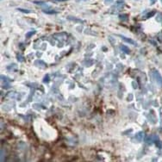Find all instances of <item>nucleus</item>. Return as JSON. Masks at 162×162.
Returning a JSON list of instances; mask_svg holds the SVG:
<instances>
[{"label": "nucleus", "instance_id": "nucleus-8", "mask_svg": "<svg viewBox=\"0 0 162 162\" xmlns=\"http://www.w3.org/2000/svg\"><path fill=\"white\" fill-rule=\"evenodd\" d=\"M150 2H151V4H152V5H153V4H155L156 0H150Z\"/></svg>", "mask_w": 162, "mask_h": 162}, {"label": "nucleus", "instance_id": "nucleus-9", "mask_svg": "<svg viewBox=\"0 0 162 162\" xmlns=\"http://www.w3.org/2000/svg\"><path fill=\"white\" fill-rule=\"evenodd\" d=\"M160 1H161V3H162V0H160Z\"/></svg>", "mask_w": 162, "mask_h": 162}, {"label": "nucleus", "instance_id": "nucleus-7", "mask_svg": "<svg viewBox=\"0 0 162 162\" xmlns=\"http://www.w3.org/2000/svg\"><path fill=\"white\" fill-rule=\"evenodd\" d=\"M105 2H106L107 4H111V3L113 2V0H105Z\"/></svg>", "mask_w": 162, "mask_h": 162}, {"label": "nucleus", "instance_id": "nucleus-2", "mask_svg": "<svg viewBox=\"0 0 162 162\" xmlns=\"http://www.w3.org/2000/svg\"><path fill=\"white\" fill-rule=\"evenodd\" d=\"M118 36H120L123 41H127L128 43H129V44H132V45H136V43L133 41V40H131V39H129V38H128V37H126V36H123V35H118Z\"/></svg>", "mask_w": 162, "mask_h": 162}, {"label": "nucleus", "instance_id": "nucleus-5", "mask_svg": "<svg viewBox=\"0 0 162 162\" xmlns=\"http://www.w3.org/2000/svg\"><path fill=\"white\" fill-rule=\"evenodd\" d=\"M18 11H22V12H24V13H30L31 11H29V10H23V9H18Z\"/></svg>", "mask_w": 162, "mask_h": 162}, {"label": "nucleus", "instance_id": "nucleus-3", "mask_svg": "<svg viewBox=\"0 0 162 162\" xmlns=\"http://www.w3.org/2000/svg\"><path fill=\"white\" fill-rule=\"evenodd\" d=\"M121 48H122V50H123V51H125V53H129V49L127 47H125V46H122V47H121Z\"/></svg>", "mask_w": 162, "mask_h": 162}, {"label": "nucleus", "instance_id": "nucleus-1", "mask_svg": "<svg viewBox=\"0 0 162 162\" xmlns=\"http://www.w3.org/2000/svg\"><path fill=\"white\" fill-rule=\"evenodd\" d=\"M152 76H153V79H154V81L156 82V84L159 86V87H162V76L160 75V73L153 69V73H152Z\"/></svg>", "mask_w": 162, "mask_h": 162}, {"label": "nucleus", "instance_id": "nucleus-6", "mask_svg": "<svg viewBox=\"0 0 162 162\" xmlns=\"http://www.w3.org/2000/svg\"><path fill=\"white\" fill-rule=\"evenodd\" d=\"M34 34H35V31H31L30 33H28V34L26 35V36H27V37H30V36H31L32 35H34Z\"/></svg>", "mask_w": 162, "mask_h": 162}, {"label": "nucleus", "instance_id": "nucleus-4", "mask_svg": "<svg viewBox=\"0 0 162 162\" xmlns=\"http://www.w3.org/2000/svg\"><path fill=\"white\" fill-rule=\"evenodd\" d=\"M157 21H158V22H162V13H159V14L158 15Z\"/></svg>", "mask_w": 162, "mask_h": 162}]
</instances>
